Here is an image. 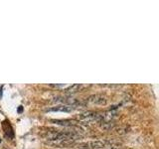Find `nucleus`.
<instances>
[{
	"mask_svg": "<svg viewBox=\"0 0 159 149\" xmlns=\"http://www.w3.org/2000/svg\"><path fill=\"white\" fill-rule=\"evenodd\" d=\"M47 140H51L52 142H72L81 138L80 133L77 131H60V130H53L48 131L44 135Z\"/></svg>",
	"mask_w": 159,
	"mask_h": 149,
	"instance_id": "f257e3e1",
	"label": "nucleus"
},
{
	"mask_svg": "<svg viewBox=\"0 0 159 149\" xmlns=\"http://www.w3.org/2000/svg\"><path fill=\"white\" fill-rule=\"evenodd\" d=\"M79 119L83 122H93V121H101L102 115L98 112H93V111H86L84 113L79 114Z\"/></svg>",
	"mask_w": 159,
	"mask_h": 149,
	"instance_id": "f03ea898",
	"label": "nucleus"
},
{
	"mask_svg": "<svg viewBox=\"0 0 159 149\" xmlns=\"http://www.w3.org/2000/svg\"><path fill=\"white\" fill-rule=\"evenodd\" d=\"M88 102L96 106H106L107 103V97L101 93L92 94L88 97Z\"/></svg>",
	"mask_w": 159,
	"mask_h": 149,
	"instance_id": "7ed1b4c3",
	"label": "nucleus"
},
{
	"mask_svg": "<svg viewBox=\"0 0 159 149\" xmlns=\"http://www.w3.org/2000/svg\"><path fill=\"white\" fill-rule=\"evenodd\" d=\"M75 106H64V104H61V106H53L48 108L46 111L48 112H72L73 111H75Z\"/></svg>",
	"mask_w": 159,
	"mask_h": 149,
	"instance_id": "20e7f679",
	"label": "nucleus"
},
{
	"mask_svg": "<svg viewBox=\"0 0 159 149\" xmlns=\"http://www.w3.org/2000/svg\"><path fill=\"white\" fill-rule=\"evenodd\" d=\"M52 122H54L55 124H58V125H63L66 127H71L74 129H80V127L76 122L74 121H70V120H52Z\"/></svg>",
	"mask_w": 159,
	"mask_h": 149,
	"instance_id": "39448f33",
	"label": "nucleus"
},
{
	"mask_svg": "<svg viewBox=\"0 0 159 149\" xmlns=\"http://www.w3.org/2000/svg\"><path fill=\"white\" fill-rule=\"evenodd\" d=\"M83 88L82 84H70V86L65 89V92H67L69 93H75L79 92L80 89Z\"/></svg>",
	"mask_w": 159,
	"mask_h": 149,
	"instance_id": "423d86ee",
	"label": "nucleus"
},
{
	"mask_svg": "<svg viewBox=\"0 0 159 149\" xmlns=\"http://www.w3.org/2000/svg\"><path fill=\"white\" fill-rule=\"evenodd\" d=\"M22 111H23V106H20L18 107V111H18L19 113H21V112H22Z\"/></svg>",
	"mask_w": 159,
	"mask_h": 149,
	"instance_id": "0eeeda50",
	"label": "nucleus"
},
{
	"mask_svg": "<svg viewBox=\"0 0 159 149\" xmlns=\"http://www.w3.org/2000/svg\"><path fill=\"white\" fill-rule=\"evenodd\" d=\"M2 89H3V86L1 87V88H0V98L2 97Z\"/></svg>",
	"mask_w": 159,
	"mask_h": 149,
	"instance_id": "6e6552de",
	"label": "nucleus"
},
{
	"mask_svg": "<svg viewBox=\"0 0 159 149\" xmlns=\"http://www.w3.org/2000/svg\"><path fill=\"white\" fill-rule=\"evenodd\" d=\"M106 149H118V148H116V147H108V148H106Z\"/></svg>",
	"mask_w": 159,
	"mask_h": 149,
	"instance_id": "1a4fd4ad",
	"label": "nucleus"
},
{
	"mask_svg": "<svg viewBox=\"0 0 159 149\" xmlns=\"http://www.w3.org/2000/svg\"><path fill=\"white\" fill-rule=\"evenodd\" d=\"M0 142H1V138H0Z\"/></svg>",
	"mask_w": 159,
	"mask_h": 149,
	"instance_id": "9d476101",
	"label": "nucleus"
}]
</instances>
